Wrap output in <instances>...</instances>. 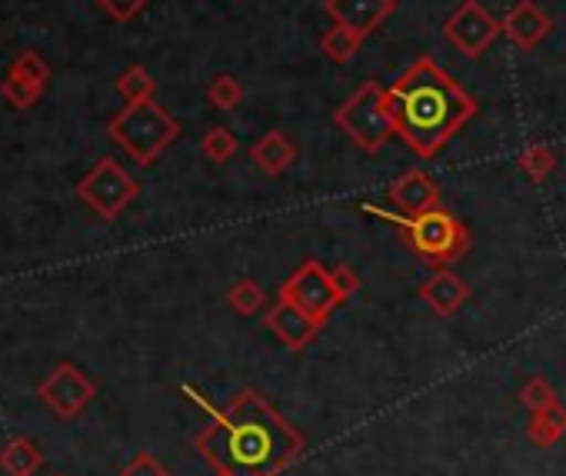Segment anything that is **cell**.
I'll list each match as a JSON object with an SVG mask.
<instances>
[{
  "label": "cell",
  "instance_id": "1",
  "mask_svg": "<svg viewBox=\"0 0 566 476\" xmlns=\"http://www.w3.org/2000/svg\"><path fill=\"white\" fill-rule=\"evenodd\" d=\"M197 453L233 476H276L304 453V433L256 390H240L193 440Z\"/></svg>",
  "mask_w": 566,
  "mask_h": 476
},
{
  "label": "cell",
  "instance_id": "2",
  "mask_svg": "<svg viewBox=\"0 0 566 476\" xmlns=\"http://www.w3.org/2000/svg\"><path fill=\"white\" fill-rule=\"evenodd\" d=\"M387 97L397 137L423 160L437 157L476 117V101L433 57H417L387 87Z\"/></svg>",
  "mask_w": 566,
  "mask_h": 476
},
{
  "label": "cell",
  "instance_id": "3",
  "mask_svg": "<svg viewBox=\"0 0 566 476\" xmlns=\"http://www.w3.org/2000/svg\"><path fill=\"white\" fill-rule=\"evenodd\" d=\"M364 213H374L377 220H387L390 226H397L403 247H410L423 264H433V267L457 264L473 244L470 226L447 207H433L427 213L407 216V213H390L374 203H364Z\"/></svg>",
  "mask_w": 566,
  "mask_h": 476
},
{
  "label": "cell",
  "instance_id": "4",
  "mask_svg": "<svg viewBox=\"0 0 566 476\" xmlns=\"http://www.w3.org/2000/svg\"><path fill=\"white\" fill-rule=\"evenodd\" d=\"M107 134L134 163L150 167L180 137V120L157 101H140L114 114Z\"/></svg>",
  "mask_w": 566,
  "mask_h": 476
},
{
  "label": "cell",
  "instance_id": "5",
  "mask_svg": "<svg viewBox=\"0 0 566 476\" xmlns=\"http://www.w3.org/2000/svg\"><path fill=\"white\" fill-rule=\"evenodd\" d=\"M334 124L364 150V154H380L387 147L390 137H397V124L390 114V97L387 87H380L377 81L360 84L337 110H334Z\"/></svg>",
  "mask_w": 566,
  "mask_h": 476
},
{
  "label": "cell",
  "instance_id": "6",
  "mask_svg": "<svg viewBox=\"0 0 566 476\" xmlns=\"http://www.w3.org/2000/svg\"><path fill=\"white\" fill-rule=\"evenodd\" d=\"M77 197L104 220V223H114L137 197H140V183L134 173H127L117 160L104 157L97 160L84 180L77 183Z\"/></svg>",
  "mask_w": 566,
  "mask_h": 476
},
{
  "label": "cell",
  "instance_id": "7",
  "mask_svg": "<svg viewBox=\"0 0 566 476\" xmlns=\"http://www.w3.org/2000/svg\"><path fill=\"white\" fill-rule=\"evenodd\" d=\"M276 297H280V300H291L294 307L307 310V314L317 317L321 324H327L331 314L340 307V297H337V290H334L331 271H324V264L314 261V257L304 261L287 281H283V287H280Z\"/></svg>",
  "mask_w": 566,
  "mask_h": 476
},
{
  "label": "cell",
  "instance_id": "8",
  "mask_svg": "<svg viewBox=\"0 0 566 476\" xmlns=\"http://www.w3.org/2000/svg\"><path fill=\"white\" fill-rule=\"evenodd\" d=\"M500 34H503V21H496L480 0H463L443 24L447 44L470 61H476L483 51H490Z\"/></svg>",
  "mask_w": 566,
  "mask_h": 476
},
{
  "label": "cell",
  "instance_id": "9",
  "mask_svg": "<svg viewBox=\"0 0 566 476\" xmlns=\"http://www.w3.org/2000/svg\"><path fill=\"white\" fill-rule=\"evenodd\" d=\"M38 396L61 420H77L97 400V383L77 363H57L38 387Z\"/></svg>",
  "mask_w": 566,
  "mask_h": 476
},
{
  "label": "cell",
  "instance_id": "10",
  "mask_svg": "<svg viewBox=\"0 0 566 476\" xmlns=\"http://www.w3.org/2000/svg\"><path fill=\"white\" fill-rule=\"evenodd\" d=\"M263 327L287 347V350H304V347H311V340L324 330V324L317 320V317H311L307 310H301V307H294L291 300H280L276 297V304L266 310V317H263Z\"/></svg>",
  "mask_w": 566,
  "mask_h": 476
},
{
  "label": "cell",
  "instance_id": "11",
  "mask_svg": "<svg viewBox=\"0 0 566 476\" xmlns=\"http://www.w3.org/2000/svg\"><path fill=\"white\" fill-rule=\"evenodd\" d=\"M324 11L334 24L367 41L397 11V0H324Z\"/></svg>",
  "mask_w": 566,
  "mask_h": 476
},
{
  "label": "cell",
  "instance_id": "12",
  "mask_svg": "<svg viewBox=\"0 0 566 476\" xmlns=\"http://www.w3.org/2000/svg\"><path fill=\"white\" fill-rule=\"evenodd\" d=\"M553 31V21L543 8H536L533 0H516L510 8V14L503 18V34L510 38V44H516L520 51H536Z\"/></svg>",
  "mask_w": 566,
  "mask_h": 476
},
{
  "label": "cell",
  "instance_id": "13",
  "mask_svg": "<svg viewBox=\"0 0 566 476\" xmlns=\"http://www.w3.org/2000/svg\"><path fill=\"white\" fill-rule=\"evenodd\" d=\"M420 300L443 320L457 317L467 300H470V284L463 277H457L450 267H437V274L430 281L420 284Z\"/></svg>",
  "mask_w": 566,
  "mask_h": 476
},
{
  "label": "cell",
  "instance_id": "14",
  "mask_svg": "<svg viewBox=\"0 0 566 476\" xmlns=\"http://www.w3.org/2000/svg\"><path fill=\"white\" fill-rule=\"evenodd\" d=\"M390 203L397 207V213L417 216V213H427V210L440 207V187H437V180L430 173L413 167V170H407L403 177L394 180Z\"/></svg>",
  "mask_w": 566,
  "mask_h": 476
},
{
  "label": "cell",
  "instance_id": "15",
  "mask_svg": "<svg viewBox=\"0 0 566 476\" xmlns=\"http://www.w3.org/2000/svg\"><path fill=\"white\" fill-rule=\"evenodd\" d=\"M250 160L266 173V177H280L287 173L297 160V144L283 134V130H270L263 134L253 147H250Z\"/></svg>",
  "mask_w": 566,
  "mask_h": 476
},
{
  "label": "cell",
  "instance_id": "16",
  "mask_svg": "<svg viewBox=\"0 0 566 476\" xmlns=\"http://www.w3.org/2000/svg\"><path fill=\"white\" fill-rule=\"evenodd\" d=\"M44 466V453L31 436H14L4 449H0V469L8 476H34Z\"/></svg>",
  "mask_w": 566,
  "mask_h": 476
},
{
  "label": "cell",
  "instance_id": "17",
  "mask_svg": "<svg viewBox=\"0 0 566 476\" xmlns=\"http://www.w3.org/2000/svg\"><path fill=\"white\" fill-rule=\"evenodd\" d=\"M563 433H566V406H563V403H553V406L543 410V413H530L526 440H530L536 449L553 446Z\"/></svg>",
  "mask_w": 566,
  "mask_h": 476
},
{
  "label": "cell",
  "instance_id": "18",
  "mask_svg": "<svg viewBox=\"0 0 566 476\" xmlns=\"http://www.w3.org/2000/svg\"><path fill=\"white\" fill-rule=\"evenodd\" d=\"M360 44H364V38H357L354 31H347V28H340V24H334V28L321 38V51H324L334 64H350V61L360 54Z\"/></svg>",
  "mask_w": 566,
  "mask_h": 476
},
{
  "label": "cell",
  "instance_id": "19",
  "mask_svg": "<svg viewBox=\"0 0 566 476\" xmlns=\"http://www.w3.org/2000/svg\"><path fill=\"white\" fill-rule=\"evenodd\" d=\"M117 94H120L127 104L154 101V94H157V81L150 77V71H147V67L134 64V67H127V71L117 77Z\"/></svg>",
  "mask_w": 566,
  "mask_h": 476
},
{
  "label": "cell",
  "instance_id": "20",
  "mask_svg": "<svg viewBox=\"0 0 566 476\" xmlns=\"http://www.w3.org/2000/svg\"><path fill=\"white\" fill-rule=\"evenodd\" d=\"M516 167L526 173V180L543 183V180L556 170V154H553V147H546V144H530V147L520 150Z\"/></svg>",
  "mask_w": 566,
  "mask_h": 476
},
{
  "label": "cell",
  "instance_id": "21",
  "mask_svg": "<svg viewBox=\"0 0 566 476\" xmlns=\"http://www.w3.org/2000/svg\"><path fill=\"white\" fill-rule=\"evenodd\" d=\"M227 304H230V310H233V314H240V317H253V314H260V310L266 307V290H263L256 281L243 277V281H237V284L227 290Z\"/></svg>",
  "mask_w": 566,
  "mask_h": 476
},
{
  "label": "cell",
  "instance_id": "22",
  "mask_svg": "<svg viewBox=\"0 0 566 476\" xmlns=\"http://www.w3.org/2000/svg\"><path fill=\"white\" fill-rule=\"evenodd\" d=\"M240 101H243V87H240L237 77L217 74V77L207 84V104H210V107H217V110H233V107H240Z\"/></svg>",
  "mask_w": 566,
  "mask_h": 476
},
{
  "label": "cell",
  "instance_id": "23",
  "mask_svg": "<svg viewBox=\"0 0 566 476\" xmlns=\"http://www.w3.org/2000/svg\"><path fill=\"white\" fill-rule=\"evenodd\" d=\"M516 400H520L530 413H543V410H549L553 403H559V400H556V390L549 387L546 377H530V380L520 387Z\"/></svg>",
  "mask_w": 566,
  "mask_h": 476
},
{
  "label": "cell",
  "instance_id": "24",
  "mask_svg": "<svg viewBox=\"0 0 566 476\" xmlns=\"http://www.w3.org/2000/svg\"><path fill=\"white\" fill-rule=\"evenodd\" d=\"M200 150H203L207 160L227 163V160L237 154V137H233L230 127H210V130L203 134V140H200Z\"/></svg>",
  "mask_w": 566,
  "mask_h": 476
},
{
  "label": "cell",
  "instance_id": "25",
  "mask_svg": "<svg viewBox=\"0 0 566 476\" xmlns=\"http://www.w3.org/2000/svg\"><path fill=\"white\" fill-rule=\"evenodd\" d=\"M8 74L21 77V81H28V84H38V87H44V91H48V81H51V67H48V61H44L38 51H24V54L11 64Z\"/></svg>",
  "mask_w": 566,
  "mask_h": 476
},
{
  "label": "cell",
  "instance_id": "26",
  "mask_svg": "<svg viewBox=\"0 0 566 476\" xmlns=\"http://www.w3.org/2000/svg\"><path fill=\"white\" fill-rule=\"evenodd\" d=\"M41 94H44V87L28 84V81H21V77H14V74H8V81L0 84V97H4V101H8L11 107H18V110L34 107V104L41 101Z\"/></svg>",
  "mask_w": 566,
  "mask_h": 476
},
{
  "label": "cell",
  "instance_id": "27",
  "mask_svg": "<svg viewBox=\"0 0 566 476\" xmlns=\"http://www.w3.org/2000/svg\"><path fill=\"white\" fill-rule=\"evenodd\" d=\"M147 4H150V0H97V8H101L107 18H114L117 24L134 21Z\"/></svg>",
  "mask_w": 566,
  "mask_h": 476
},
{
  "label": "cell",
  "instance_id": "28",
  "mask_svg": "<svg viewBox=\"0 0 566 476\" xmlns=\"http://www.w3.org/2000/svg\"><path fill=\"white\" fill-rule=\"evenodd\" d=\"M331 281H334V290H337L340 304H347V300L360 290V277H357V271H354L350 264H337V267H331Z\"/></svg>",
  "mask_w": 566,
  "mask_h": 476
},
{
  "label": "cell",
  "instance_id": "29",
  "mask_svg": "<svg viewBox=\"0 0 566 476\" xmlns=\"http://www.w3.org/2000/svg\"><path fill=\"white\" fill-rule=\"evenodd\" d=\"M120 476H170V469L154 456V453H137L124 469Z\"/></svg>",
  "mask_w": 566,
  "mask_h": 476
},
{
  "label": "cell",
  "instance_id": "30",
  "mask_svg": "<svg viewBox=\"0 0 566 476\" xmlns=\"http://www.w3.org/2000/svg\"><path fill=\"white\" fill-rule=\"evenodd\" d=\"M213 476H233V473H227V469H217Z\"/></svg>",
  "mask_w": 566,
  "mask_h": 476
},
{
  "label": "cell",
  "instance_id": "31",
  "mask_svg": "<svg viewBox=\"0 0 566 476\" xmlns=\"http://www.w3.org/2000/svg\"><path fill=\"white\" fill-rule=\"evenodd\" d=\"M57 476H64V473H57Z\"/></svg>",
  "mask_w": 566,
  "mask_h": 476
}]
</instances>
